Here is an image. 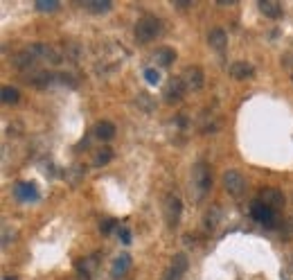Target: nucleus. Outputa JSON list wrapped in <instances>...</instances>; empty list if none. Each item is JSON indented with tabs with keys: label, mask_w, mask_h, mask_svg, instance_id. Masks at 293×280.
Listing matches in <instances>:
<instances>
[{
	"label": "nucleus",
	"mask_w": 293,
	"mask_h": 280,
	"mask_svg": "<svg viewBox=\"0 0 293 280\" xmlns=\"http://www.w3.org/2000/svg\"><path fill=\"white\" fill-rule=\"evenodd\" d=\"M27 81L34 86H48L50 84V73L48 70H34L32 75H27Z\"/></svg>",
	"instance_id": "obj_20"
},
{
	"label": "nucleus",
	"mask_w": 293,
	"mask_h": 280,
	"mask_svg": "<svg viewBox=\"0 0 293 280\" xmlns=\"http://www.w3.org/2000/svg\"><path fill=\"white\" fill-rule=\"evenodd\" d=\"M190 5H192V2H176V7H178V9H187Z\"/></svg>",
	"instance_id": "obj_29"
},
{
	"label": "nucleus",
	"mask_w": 293,
	"mask_h": 280,
	"mask_svg": "<svg viewBox=\"0 0 293 280\" xmlns=\"http://www.w3.org/2000/svg\"><path fill=\"white\" fill-rule=\"evenodd\" d=\"M2 280H16V278H2Z\"/></svg>",
	"instance_id": "obj_30"
},
{
	"label": "nucleus",
	"mask_w": 293,
	"mask_h": 280,
	"mask_svg": "<svg viewBox=\"0 0 293 280\" xmlns=\"http://www.w3.org/2000/svg\"><path fill=\"white\" fill-rule=\"evenodd\" d=\"M260 11L266 18H282L284 16L282 5H280V2H273V0H261V2H260Z\"/></svg>",
	"instance_id": "obj_12"
},
{
	"label": "nucleus",
	"mask_w": 293,
	"mask_h": 280,
	"mask_svg": "<svg viewBox=\"0 0 293 280\" xmlns=\"http://www.w3.org/2000/svg\"><path fill=\"white\" fill-rule=\"evenodd\" d=\"M86 9L91 11V14H97V16H101V14H108V11L113 9V2H108V0H97V2H86Z\"/></svg>",
	"instance_id": "obj_17"
},
{
	"label": "nucleus",
	"mask_w": 293,
	"mask_h": 280,
	"mask_svg": "<svg viewBox=\"0 0 293 280\" xmlns=\"http://www.w3.org/2000/svg\"><path fill=\"white\" fill-rule=\"evenodd\" d=\"M138 102H142V109H144V111H151V109H154V102H151L147 95H140Z\"/></svg>",
	"instance_id": "obj_27"
},
{
	"label": "nucleus",
	"mask_w": 293,
	"mask_h": 280,
	"mask_svg": "<svg viewBox=\"0 0 293 280\" xmlns=\"http://www.w3.org/2000/svg\"><path fill=\"white\" fill-rule=\"evenodd\" d=\"M14 195H16L18 201H36L38 199V192L36 188H34L32 183H16V188H14Z\"/></svg>",
	"instance_id": "obj_11"
},
{
	"label": "nucleus",
	"mask_w": 293,
	"mask_h": 280,
	"mask_svg": "<svg viewBox=\"0 0 293 280\" xmlns=\"http://www.w3.org/2000/svg\"><path fill=\"white\" fill-rule=\"evenodd\" d=\"M251 217L255 219V222L264 224V226H273V224H275L273 208L266 206L264 201H253V203H251Z\"/></svg>",
	"instance_id": "obj_4"
},
{
	"label": "nucleus",
	"mask_w": 293,
	"mask_h": 280,
	"mask_svg": "<svg viewBox=\"0 0 293 280\" xmlns=\"http://www.w3.org/2000/svg\"><path fill=\"white\" fill-rule=\"evenodd\" d=\"M183 84H185L187 90H201L203 88V73H201V68H196V66L185 68V73H183Z\"/></svg>",
	"instance_id": "obj_7"
},
{
	"label": "nucleus",
	"mask_w": 293,
	"mask_h": 280,
	"mask_svg": "<svg viewBox=\"0 0 293 280\" xmlns=\"http://www.w3.org/2000/svg\"><path fill=\"white\" fill-rule=\"evenodd\" d=\"M253 66L246 64V61H234L232 66H230V75H232L234 80H248V77H253Z\"/></svg>",
	"instance_id": "obj_14"
},
{
	"label": "nucleus",
	"mask_w": 293,
	"mask_h": 280,
	"mask_svg": "<svg viewBox=\"0 0 293 280\" xmlns=\"http://www.w3.org/2000/svg\"><path fill=\"white\" fill-rule=\"evenodd\" d=\"M135 41L138 43H151L160 34V21L154 14H144L138 23H135Z\"/></svg>",
	"instance_id": "obj_1"
},
{
	"label": "nucleus",
	"mask_w": 293,
	"mask_h": 280,
	"mask_svg": "<svg viewBox=\"0 0 293 280\" xmlns=\"http://www.w3.org/2000/svg\"><path fill=\"white\" fill-rule=\"evenodd\" d=\"M224 188L232 197H241V195H244V190H246L244 174L237 172V169H228V172H224Z\"/></svg>",
	"instance_id": "obj_3"
},
{
	"label": "nucleus",
	"mask_w": 293,
	"mask_h": 280,
	"mask_svg": "<svg viewBox=\"0 0 293 280\" xmlns=\"http://www.w3.org/2000/svg\"><path fill=\"white\" fill-rule=\"evenodd\" d=\"M260 197H261L260 201H264V203L271 208L284 206V195H282V190H277V188H264V190L260 192Z\"/></svg>",
	"instance_id": "obj_10"
},
{
	"label": "nucleus",
	"mask_w": 293,
	"mask_h": 280,
	"mask_svg": "<svg viewBox=\"0 0 293 280\" xmlns=\"http://www.w3.org/2000/svg\"><path fill=\"white\" fill-rule=\"evenodd\" d=\"M187 269V255L185 253H176L174 260H171L169 269L165 271V276H163V280H181L183 274H185Z\"/></svg>",
	"instance_id": "obj_6"
},
{
	"label": "nucleus",
	"mask_w": 293,
	"mask_h": 280,
	"mask_svg": "<svg viewBox=\"0 0 293 280\" xmlns=\"http://www.w3.org/2000/svg\"><path fill=\"white\" fill-rule=\"evenodd\" d=\"M208 43L210 48H214L217 52H226V48H228V32L221 30V27H214V30L208 32Z\"/></svg>",
	"instance_id": "obj_9"
},
{
	"label": "nucleus",
	"mask_w": 293,
	"mask_h": 280,
	"mask_svg": "<svg viewBox=\"0 0 293 280\" xmlns=\"http://www.w3.org/2000/svg\"><path fill=\"white\" fill-rule=\"evenodd\" d=\"M217 222H219V208H212V210H208V217H205V228H214Z\"/></svg>",
	"instance_id": "obj_24"
},
{
	"label": "nucleus",
	"mask_w": 293,
	"mask_h": 280,
	"mask_svg": "<svg viewBox=\"0 0 293 280\" xmlns=\"http://www.w3.org/2000/svg\"><path fill=\"white\" fill-rule=\"evenodd\" d=\"M192 185H194V190H196V199H201L212 188V174H210V167L205 160H198L192 167Z\"/></svg>",
	"instance_id": "obj_2"
},
{
	"label": "nucleus",
	"mask_w": 293,
	"mask_h": 280,
	"mask_svg": "<svg viewBox=\"0 0 293 280\" xmlns=\"http://www.w3.org/2000/svg\"><path fill=\"white\" fill-rule=\"evenodd\" d=\"M95 136L99 138V140H111V138L115 136V124H111V122H99L95 129Z\"/></svg>",
	"instance_id": "obj_19"
},
{
	"label": "nucleus",
	"mask_w": 293,
	"mask_h": 280,
	"mask_svg": "<svg viewBox=\"0 0 293 280\" xmlns=\"http://www.w3.org/2000/svg\"><path fill=\"white\" fill-rule=\"evenodd\" d=\"M154 59H156V64L158 66H169L176 59V52L171 48H160V50H156Z\"/></svg>",
	"instance_id": "obj_18"
},
{
	"label": "nucleus",
	"mask_w": 293,
	"mask_h": 280,
	"mask_svg": "<svg viewBox=\"0 0 293 280\" xmlns=\"http://www.w3.org/2000/svg\"><path fill=\"white\" fill-rule=\"evenodd\" d=\"M115 228V219H104V222L99 224V231H101V235H108V233Z\"/></svg>",
	"instance_id": "obj_26"
},
{
	"label": "nucleus",
	"mask_w": 293,
	"mask_h": 280,
	"mask_svg": "<svg viewBox=\"0 0 293 280\" xmlns=\"http://www.w3.org/2000/svg\"><path fill=\"white\" fill-rule=\"evenodd\" d=\"M111 159H113V152H111L108 147H104L101 152H97V154H95V165H97V167H101V165L111 163Z\"/></svg>",
	"instance_id": "obj_22"
},
{
	"label": "nucleus",
	"mask_w": 293,
	"mask_h": 280,
	"mask_svg": "<svg viewBox=\"0 0 293 280\" xmlns=\"http://www.w3.org/2000/svg\"><path fill=\"white\" fill-rule=\"evenodd\" d=\"M129 269H131V255L122 253L115 262H113V278H122V276H127Z\"/></svg>",
	"instance_id": "obj_15"
},
{
	"label": "nucleus",
	"mask_w": 293,
	"mask_h": 280,
	"mask_svg": "<svg viewBox=\"0 0 293 280\" xmlns=\"http://www.w3.org/2000/svg\"><path fill=\"white\" fill-rule=\"evenodd\" d=\"M144 80L149 81V84H158V81H160L158 70H156V68H147V70H144Z\"/></svg>",
	"instance_id": "obj_25"
},
{
	"label": "nucleus",
	"mask_w": 293,
	"mask_h": 280,
	"mask_svg": "<svg viewBox=\"0 0 293 280\" xmlns=\"http://www.w3.org/2000/svg\"><path fill=\"white\" fill-rule=\"evenodd\" d=\"M97 267V258L95 255H91V258H84L77 262V269H79V274L84 276V280H91L93 278V271H95Z\"/></svg>",
	"instance_id": "obj_16"
},
{
	"label": "nucleus",
	"mask_w": 293,
	"mask_h": 280,
	"mask_svg": "<svg viewBox=\"0 0 293 280\" xmlns=\"http://www.w3.org/2000/svg\"><path fill=\"white\" fill-rule=\"evenodd\" d=\"M181 199L176 195H169L165 199V219H167V226L176 228L178 222H181Z\"/></svg>",
	"instance_id": "obj_5"
},
{
	"label": "nucleus",
	"mask_w": 293,
	"mask_h": 280,
	"mask_svg": "<svg viewBox=\"0 0 293 280\" xmlns=\"http://www.w3.org/2000/svg\"><path fill=\"white\" fill-rule=\"evenodd\" d=\"M120 240H122V244H131V231L129 228H120Z\"/></svg>",
	"instance_id": "obj_28"
},
{
	"label": "nucleus",
	"mask_w": 293,
	"mask_h": 280,
	"mask_svg": "<svg viewBox=\"0 0 293 280\" xmlns=\"http://www.w3.org/2000/svg\"><path fill=\"white\" fill-rule=\"evenodd\" d=\"M36 61V54L32 52V48H27V50H21V52L14 57V66H16L18 70H30V66Z\"/></svg>",
	"instance_id": "obj_13"
},
{
	"label": "nucleus",
	"mask_w": 293,
	"mask_h": 280,
	"mask_svg": "<svg viewBox=\"0 0 293 280\" xmlns=\"http://www.w3.org/2000/svg\"><path fill=\"white\" fill-rule=\"evenodd\" d=\"M2 102H5V104L18 102V90L14 88V86H2Z\"/></svg>",
	"instance_id": "obj_21"
},
{
	"label": "nucleus",
	"mask_w": 293,
	"mask_h": 280,
	"mask_svg": "<svg viewBox=\"0 0 293 280\" xmlns=\"http://www.w3.org/2000/svg\"><path fill=\"white\" fill-rule=\"evenodd\" d=\"M36 9L38 11H57L59 9V2L57 0H41V2H36Z\"/></svg>",
	"instance_id": "obj_23"
},
{
	"label": "nucleus",
	"mask_w": 293,
	"mask_h": 280,
	"mask_svg": "<svg viewBox=\"0 0 293 280\" xmlns=\"http://www.w3.org/2000/svg\"><path fill=\"white\" fill-rule=\"evenodd\" d=\"M185 90L187 88H185V84H183V80H171L165 88V102H169V104L181 102L183 97H185Z\"/></svg>",
	"instance_id": "obj_8"
}]
</instances>
